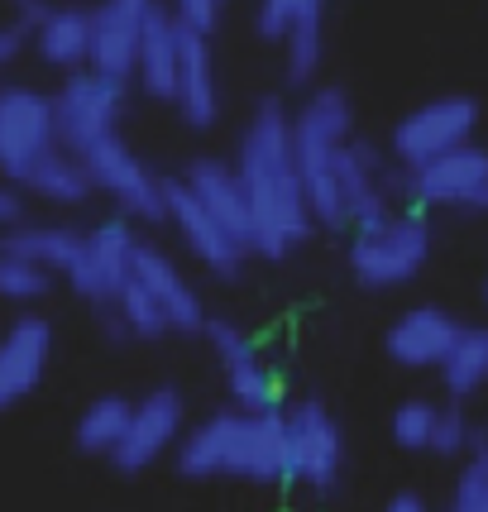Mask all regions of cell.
I'll use <instances>...</instances> for the list:
<instances>
[{
  "label": "cell",
  "instance_id": "7a4b0ae2",
  "mask_svg": "<svg viewBox=\"0 0 488 512\" xmlns=\"http://www.w3.org/2000/svg\"><path fill=\"white\" fill-rule=\"evenodd\" d=\"M182 479H244L283 484L288 479V417L221 407L173 446Z\"/></svg>",
  "mask_w": 488,
  "mask_h": 512
},
{
  "label": "cell",
  "instance_id": "603a6c76",
  "mask_svg": "<svg viewBox=\"0 0 488 512\" xmlns=\"http://www.w3.org/2000/svg\"><path fill=\"white\" fill-rule=\"evenodd\" d=\"M34 53L58 72H82L91 53V10L82 5H48L39 24L29 29Z\"/></svg>",
  "mask_w": 488,
  "mask_h": 512
},
{
  "label": "cell",
  "instance_id": "5b68a950",
  "mask_svg": "<svg viewBox=\"0 0 488 512\" xmlns=\"http://www.w3.org/2000/svg\"><path fill=\"white\" fill-rule=\"evenodd\" d=\"M388 197H412L417 206L445 211H488V149L460 144L431 163L388 173Z\"/></svg>",
  "mask_w": 488,
  "mask_h": 512
},
{
  "label": "cell",
  "instance_id": "f546056e",
  "mask_svg": "<svg viewBox=\"0 0 488 512\" xmlns=\"http://www.w3.org/2000/svg\"><path fill=\"white\" fill-rule=\"evenodd\" d=\"M48 288H53V273H48V268L29 264V259L10 254V249H0V297H5V302L29 307V302L48 297Z\"/></svg>",
  "mask_w": 488,
  "mask_h": 512
},
{
  "label": "cell",
  "instance_id": "e575fe53",
  "mask_svg": "<svg viewBox=\"0 0 488 512\" xmlns=\"http://www.w3.org/2000/svg\"><path fill=\"white\" fill-rule=\"evenodd\" d=\"M24 44H29V29H24V24H5V29H0V77H5L10 63L24 53Z\"/></svg>",
  "mask_w": 488,
  "mask_h": 512
},
{
  "label": "cell",
  "instance_id": "ab89813d",
  "mask_svg": "<svg viewBox=\"0 0 488 512\" xmlns=\"http://www.w3.org/2000/svg\"><path fill=\"white\" fill-rule=\"evenodd\" d=\"M484 302H488V283H484Z\"/></svg>",
  "mask_w": 488,
  "mask_h": 512
},
{
  "label": "cell",
  "instance_id": "277c9868",
  "mask_svg": "<svg viewBox=\"0 0 488 512\" xmlns=\"http://www.w3.org/2000/svg\"><path fill=\"white\" fill-rule=\"evenodd\" d=\"M431 259V225L422 211H388L369 225H355L350 240V273L359 288L388 292L412 283Z\"/></svg>",
  "mask_w": 488,
  "mask_h": 512
},
{
  "label": "cell",
  "instance_id": "3957f363",
  "mask_svg": "<svg viewBox=\"0 0 488 512\" xmlns=\"http://www.w3.org/2000/svg\"><path fill=\"white\" fill-rule=\"evenodd\" d=\"M350 139H355V106L340 87H316L292 111V158H297L316 230H345L350 225L345 201H340V182H335V154Z\"/></svg>",
  "mask_w": 488,
  "mask_h": 512
},
{
  "label": "cell",
  "instance_id": "4316f807",
  "mask_svg": "<svg viewBox=\"0 0 488 512\" xmlns=\"http://www.w3.org/2000/svg\"><path fill=\"white\" fill-rule=\"evenodd\" d=\"M130 398H120V393H106V398H96L77 417V431H72V441L82 455H106L111 460V450L120 446V436H125V426H130Z\"/></svg>",
  "mask_w": 488,
  "mask_h": 512
},
{
  "label": "cell",
  "instance_id": "2e32d148",
  "mask_svg": "<svg viewBox=\"0 0 488 512\" xmlns=\"http://www.w3.org/2000/svg\"><path fill=\"white\" fill-rule=\"evenodd\" d=\"M335 182H340V201H345L350 225H369L393 211L388 168H383V154H378L369 139L340 144V154H335Z\"/></svg>",
  "mask_w": 488,
  "mask_h": 512
},
{
  "label": "cell",
  "instance_id": "9a60e30c",
  "mask_svg": "<svg viewBox=\"0 0 488 512\" xmlns=\"http://www.w3.org/2000/svg\"><path fill=\"white\" fill-rule=\"evenodd\" d=\"M154 0H101L91 10V53L87 72L106 77L115 87L134 82L139 72V34H144V15Z\"/></svg>",
  "mask_w": 488,
  "mask_h": 512
},
{
  "label": "cell",
  "instance_id": "74e56055",
  "mask_svg": "<svg viewBox=\"0 0 488 512\" xmlns=\"http://www.w3.org/2000/svg\"><path fill=\"white\" fill-rule=\"evenodd\" d=\"M10 402H15V398H10V388H5V379H0V412H5Z\"/></svg>",
  "mask_w": 488,
  "mask_h": 512
},
{
  "label": "cell",
  "instance_id": "d6a6232c",
  "mask_svg": "<svg viewBox=\"0 0 488 512\" xmlns=\"http://www.w3.org/2000/svg\"><path fill=\"white\" fill-rule=\"evenodd\" d=\"M474 446V431H469V417L460 407H436V426H431V446L436 455H460V450Z\"/></svg>",
  "mask_w": 488,
  "mask_h": 512
},
{
  "label": "cell",
  "instance_id": "484cf974",
  "mask_svg": "<svg viewBox=\"0 0 488 512\" xmlns=\"http://www.w3.org/2000/svg\"><path fill=\"white\" fill-rule=\"evenodd\" d=\"M441 383L450 398H474L488 383V326H460L450 355L441 359Z\"/></svg>",
  "mask_w": 488,
  "mask_h": 512
},
{
  "label": "cell",
  "instance_id": "9c48e42d",
  "mask_svg": "<svg viewBox=\"0 0 488 512\" xmlns=\"http://www.w3.org/2000/svg\"><path fill=\"white\" fill-rule=\"evenodd\" d=\"M283 417H288V479L316 493L335 489V479L345 469V431L331 417V407L302 398L283 407Z\"/></svg>",
  "mask_w": 488,
  "mask_h": 512
},
{
  "label": "cell",
  "instance_id": "ffe728a7",
  "mask_svg": "<svg viewBox=\"0 0 488 512\" xmlns=\"http://www.w3.org/2000/svg\"><path fill=\"white\" fill-rule=\"evenodd\" d=\"M173 106L192 130H211L221 115V87H216V63H211V44L206 34L182 29L178 48V87H173Z\"/></svg>",
  "mask_w": 488,
  "mask_h": 512
},
{
  "label": "cell",
  "instance_id": "8992f818",
  "mask_svg": "<svg viewBox=\"0 0 488 512\" xmlns=\"http://www.w3.org/2000/svg\"><path fill=\"white\" fill-rule=\"evenodd\" d=\"M82 158V168H87V178L96 192H106V197L130 216V221H144V225H158L168 221V206H163V178L144 168V158L134 154L130 144L120 139V134H106L101 144H91Z\"/></svg>",
  "mask_w": 488,
  "mask_h": 512
},
{
  "label": "cell",
  "instance_id": "f35d334b",
  "mask_svg": "<svg viewBox=\"0 0 488 512\" xmlns=\"http://www.w3.org/2000/svg\"><path fill=\"white\" fill-rule=\"evenodd\" d=\"M15 5H20V10H24V5H48V0H15Z\"/></svg>",
  "mask_w": 488,
  "mask_h": 512
},
{
  "label": "cell",
  "instance_id": "cb8c5ba5",
  "mask_svg": "<svg viewBox=\"0 0 488 512\" xmlns=\"http://www.w3.org/2000/svg\"><path fill=\"white\" fill-rule=\"evenodd\" d=\"M15 187H24V192H34V197L53 201V206H82V201L96 192V187H91V178H87V168H82V158L67 154L63 144L44 149V154L34 158L20 178H15Z\"/></svg>",
  "mask_w": 488,
  "mask_h": 512
},
{
  "label": "cell",
  "instance_id": "6da1fadb",
  "mask_svg": "<svg viewBox=\"0 0 488 512\" xmlns=\"http://www.w3.org/2000/svg\"><path fill=\"white\" fill-rule=\"evenodd\" d=\"M235 173L249 197V225H254L249 249L259 259H288L292 249L307 245L316 221L307 211L302 173L292 158V111H283V101H273V96L259 101V111L240 139Z\"/></svg>",
  "mask_w": 488,
  "mask_h": 512
},
{
  "label": "cell",
  "instance_id": "8fae6325",
  "mask_svg": "<svg viewBox=\"0 0 488 512\" xmlns=\"http://www.w3.org/2000/svg\"><path fill=\"white\" fill-rule=\"evenodd\" d=\"M201 335L211 340V350L221 359L230 407H240V412H283V379L268 369L264 355H259V345H254L240 326H230V321H206Z\"/></svg>",
  "mask_w": 488,
  "mask_h": 512
},
{
  "label": "cell",
  "instance_id": "ac0fdd59",
  "mask_svg": "<svg viewBox=\"0 0 488 512\" xmlns=\"http://www.w3.org/2000/svg\"><path fill=\"white\" fill-rule=\"evenodd\" d=\"M134 278H139V283L149 288V297L163 307L168 331L197 335L201 326H206V312H201L197 288L182 278V268L173 264L163 249H154V245H144V240H139V249H134Z\"/></svg>",
  "mask_w": 488,
  "mask_h": 512
},
{
  "label": "cell",
  "instance_id": "30bf717a",
  "mask_svg": "<svg viewBox=\"0 0 488 512\" xmlns=\"http://www.w3.org/2000/svg\"><path fill=\"white\" fill-rule=\"evenodd\" d=\"M474 125H479V101L474 96H436V101H422L417 111H407L398 120V130H393V158H398V168L431 163V158L469 144Z\"/></svg>",
  "mask_w": 488,
  "mask_h": 512
},
{
  "label": "cell",
  "instance_id": "4fadbf2b",
  "mask_svg": "<svg viewBox=\"0 0 488 512\" xmlns=\"http://www.w3.org/2000/svg\"><path fill=\"white\" fill-rule=\"evenodd\" d=\"M163 206H168V221L178 225L182 245L192 249V259L201 268H211L216 278H240L244 259H249V249L225 230L197 197H192V187L182 178H163Z\"/></svg>",
  "mask_w": 488,
  "mask_h": 512
},
{
  "label": "cell",
  "instance_id": "1f68e13d",
  "mask_svg": "<svg viewBox=\"0 0 488 512\" xmlns=\"http://www.w3.org/2000/svg\"><path fill=\"white\" fill-rule=\"evenodd\" d=\"M450 512H488V446L474 450V460L465 465L455 498H450Z\"/></svg>",
  "mask_w": 488,
  "mask_h": 512
},
{
  "label": "cell",
  "instance_id": "4dcf8cb0",
  "mask_svg": "<svg viewBox=\"0 0 488 512\" xmlns=\"http://www.w3.org/2000/svg\"><path fill=\"white\" fill-rule=\"evenodd\" d=\"M431 426H436V407L422 398H407L393 412V441L402 450H426L431 446Z\"/></svg>",
  "mask_w": 488,
  "mask_h": 512
},
{
  "label": "cell",
  "instance_id": "7402d4cb",
  "mask_svg": "<svg viewBox=\"0 0 488 512\" xmlns=\"http://www.w3.org/2000/svg\"><path fill=\"white\" fill-rule=\"evenodd\" d=\"M178 48H182V24L173 20V10L154 0L144 15V34H139V72L134 82L144 87V96L154 101H173L178 87Z\"/></svg>",
  "mask_w": 488,
  "mask_h": 512
},
{
  "label": "cell",
  "instance_id": "7c38bea8",
  "mask_svg": "<svg viewBox=\"0 0 488 512\" xmlns=\"http://www.w3.org/2000/svg\"><path fill=\"white\" fill-rule=\"evenodd\" d=\"M187 426V402L178 388H154L130 407V426L120 436V446L111 450V465L120 474H144V469L163 460L168 450L182 441Z\"/></svg>",
  "mask_w": 488,
  "mask_h": 512
},
{
  "label": "cell",
  "instance_id": "d4e9b609",
  "mask_svg": "<svg viewBox=\"0 0 488 512\" xmlns=\"http://www.w3.org/2000/svg\"><path fill=\"white\" fill-rule=\"evenodd\" d=\"M0 249H10V254H20L29 264L48 268V273H67V264L77 259V249H82V230H72V225H10L5 235H0Z\"/></svg>",
  "mask_w": 488,
  "mask_h": 512
},
{
  "label": "cell",
  "instance_id": "52a82bcc",
  "mask_svg": "<svg viewBox=\"0 0 488 512\" xmlns=\"http://www.w3.org/2000/svg\"><path fill=\"white\" fill-rule=\"evenodd\" d=\"M120 111H125V87H115L96 72H67V82L53 96V125L58 144L67 154H87L106 134H120Z\"/></svg>",
  "mask_w": 488,
  "mask_h": 512
},
{
  "label": "cell",
  "instance_id": "5bb4252c",
  "mask_svg": "<svg viewBox=\"0 0 488 512\" xmlns=\"http://www.w3.org/2000/svg\"><path fill=\"white\" fill-rule=\"evenodd\" d=\"M53 144H58L53 96L34 87H0V173L15 182Z\"/></svg>",
  "mask_w": 488,
  "mask_h": 512
},
{
  "label": "cell",
  "instance_id": "d590c367",
  "mask_svg": "<svg viewBox=\"0 0 488 512\" xmlns=\"http://www.w3.org/2000/svg\"><path fill=\"white\" fill-rule=\"evenodd\" d=\"M20 221H24V197L15 187H0V230H10Z\"/></svg>",
  "mask_w": 488,
  "mask_h": 512
},
{
  "label": "cell",
  "instance_id": "f1b7e54d",
  "mask_svg": "<svg viewBox=\"0 0 488 512\" xmlns=\"http://www.w3.org/2000/svg\"><path fill=\"white\" fill-rule=\"evenodd\" d=\"M111 312L125 321V331H130V340H163L168 331V316H163V307H158L154 297H149V288L134 278L130 268V283L120 288V297L111 302Z\"/></svg>",
  "mask_w": 488,
  "mask_h": 512
},
{
  "label": "cell",
  "instance_id": "8d00e7d4",
  "mask_svg": "<svg viewBox=\"0 0 488 512\" xmlns=\"http://www.w3.org/2000/svg\"><path fill=\"white\" fill-rule=\"evenodd\" d=\"M383 512H426V503H422V493H398V498H388Z\"/></svg>",
  "mask_w": 488,
  "mask_h": 512
},
{
  "label": "cell",
  "instance_id": "e0dca14e",
  "mask_svg": "<svg viewBox=\"0 0 488 512\" xmlns=\"http://www.w3.org/2000/svg\"><path fill=\"white\" fill-rule=\"evenodd\" d=\"M455 335H460V321L445 307H412L388 326L383 345H388V359L402 369H441Z\"/></svg>",
  "mask_w": 488,
  "mask_h": 512
},
{
  "label": "cell",
  "instance_id": "ba28073f",
  "mask_svg": "<svg viewBox=\"0 0 488 512\" xmlns=\"http://www.w3.org/2000/svg\"><path fill=\"white\" fill-rule=\"evenodd\" d=\"M134 249H139V235H134L130 216H115V221H101L96 230H87L77 259L67 264L72 292H77L82 302H91L96 312L111 307L115 297H120V288L130 283Z\"/></svg>",
  "mask_w": 488,
  "mask_h": 512
},
{
  "label": "cell",
  "instance_id": "d6986e66",
  "mask_svg": "<svg viewBox=\"0 0 488 512\" xmlns=\"http://www.w3.org/2000/svg\"><path fill=\"white\" fill-rule=\"evenodd\" d=\"M182 182H187L192 197L249 249L254 225H249V197H244V182H240V173H235V163H225V158H192ZM249 254H254V249H249Z\"/></svg>",
  "mask_w": 488,
  "mask_h": 512
},
{
  "label": "cell",
  "instance_id": "836d02e7",
  "mask_svg": "<svg viewBox=\"0 0 488 512\" xmlns=\"http://www.w3.org/2000/svg\"><path fill=\"white\" fill-rule=\"evenodd\" d=\"M225 5L230 0H168V10H173V20L182 24V29H192V34H216V24H221Z\"/></svg>",
  "mask_w": 488,
  "mask_h": 512
},
{
  "label": "cell",
  "instance_id": "44dd1931",
  "mask_svg": "<svg viewBox=\"0 0 488 512\" xmlns=\"http://www.w3.org/2000/svg\"><path fill=\"white\" fill-rule=\"evenodd\" d=\"M48 359H53V326L34 312L20 316L10 331L0 335V379L10 388V398L20 402L44 383Z\"/></svg>",
  "mask_w": 488,
  "mask_h": 512
},
{
  "label": "cell",
  "instance_id": "83f0119b",
  "mask_svg": "<svg viewBox=\"0 0 488 512\" xmlns=\"http://www.w3.org/2000/svg\"><path fill=\"white\" fill-rule=\"evenodd\" d=\"M321 20H326V0H259V15H254L259 39L268 44H283L297 29H321Z\"/></svg>",
  "mask_w": 488,
  "mask_h": 512
}]
</instances>
